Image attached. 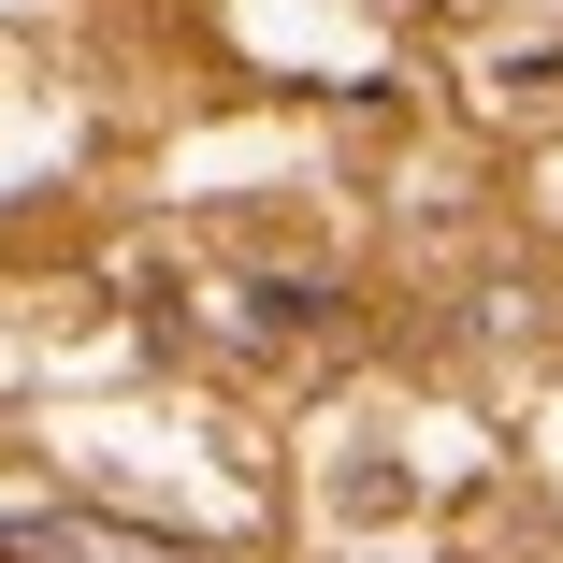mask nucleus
<instances>
[{"label":"nucleus","instance_id":"obj_1","mask_svg":"<svg viewBox=\"0 0 563 563\" xmlns=\"http://www.w3.org/2000/svg\"><path fill=\"white\" fill-rule=\"evenodd\" d=\"M0 549H30V563H188V549L117 534V520H30V534H0Z\"/></svg>","mask_w":563,"mask_h":563}]
</instances>
